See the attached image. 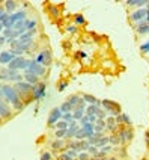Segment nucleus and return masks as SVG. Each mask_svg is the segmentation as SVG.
Masks as SVG:
<instances>
[{"instance_id": "f257e3e1", "label": "nucleus", "mask_w": 149, "mask_h": 160, "mask_svg": "<svg viewBox=\"0 0 149 160\" xmlns=\"http://www.w3.org/2000/svg\"><path fill=\"white\" fill-rule=\"evenodd\" d=\"M0 98L3 100V101H6L9 104H12V106L15 107V110H23L24 109V103H23V100L20 97V94L17 92V89L14 88V86H11V85H5V83H2L0 85Z\"/></svg>"}, {"instance_id": "f03ea898", "label": "nucleus", "mask_w": 149, "mask_h": 160, "mask_svg": "<svg viewBox=\"0 0 149 160\" xmlns=\"http://www.w3.org/2000/svg\"><path fill=\"white\" fill-rule=\"evenodd\" d=\"M101 107H103L110 116H118L122 113L121 106H119L118 103L112 101V100H101Z\"/></svg>"}, {"instance_id": "7ed1b4c3", "label": "nucleus", "mask_w": 149, "mask_h": 160, "mask_svg": "<svg viewBox=\"0 0 149 160\" xmlns=\"http://www.w3.org/2000/svg\"><path fill=\"white\" fill-rule=\"evenodd\" d=\"M29 63H30V61L24 59L23 56H15V58L12 59V62L8 65V70H12V71L24 70V71H26L27 68H29Z\"/></svg>"}, {"instance_id": "20e7f679", "label": "nucleus", "mask_w": 149, "mask_h": 160, "mask_svg": "<svg viewBox=\"0 0 149 160\" xmlns=\"http://www.w3.org/2000/svg\"><path fill=\"white\" fill-rule=\"evenodd\" d=\"M35 61L38 63H41L42 67H50L51 65V61H53V56H51V52L48 50V48H44V50H41L39 53L36 54Z\"/></svg>"}, {"instance_id": "39448f33", "label": "nucleus", "mask_w": 149, "mask_h": 160, "mask_svg": "<svg viewBox=\"0 0 149 160\" xmlns=\"http://www.w3.org/2000/svg\"><path fill=\"white\" fill-rule=\"evenodd\" d=\"M14 88L17 89V92L20 94V97H21V100H23V97H26L27 94H32V91H33V86L30 85V83H27V82H18V83H15V86ZM24 103V101H23Z\"/></svg>"}, {"instance_id": "423d86ee", "label": "nucleus", "mask_w": 149, "mask_h": 160, "mask_svg": "<svg viewBox=\"0 0 149 160\" xmlns=\"http://www.w3.org/2000/svg\"><path fill=\"white\" fill-rule=\"evenodd\" d=\"M26 71L33 72V74H36L38 77H44L45 72H47V68H45V67H42L41 63H38L36 61H30V63H29V68H27Z\"/></svg>"}, {"instance_id": "0eeeda50", "label": "nucleus", "mask_w": 149, "mask_h": 160, "mask_svg": "<svg viewBox=\"0 0 149 160\" xmlns=\"http://www.w3.org/2000/svg\"><path fill=\"white\" fill-rule=\"evenodd\" d=\"M62 110L59 109V107H54L51 112H50V115H48V121H47V124H48V127H54V124L56 122H59L62 119Z\"/></svg>"}, {"instance_id": "6e6552de", "label": "nucleus", "mask_w": 149, "mask_h": 160, "mask_svg": "<svg viewBox=\"0 0 149 160\" xmlns=\"http://www.w3.org/2000/svg\"><path fill=\"white\" fill-rule=\"evenodd\" d=\"M118 136H119L121 143H127L128 141H131L132 138H134V132H132L131 128H121Z\"/></svg>"}, {"instance_id": "1a4fd4ad", "label": "nucleus", "mask_w": 149, "mask_h": 160, "mask_svg": "<svg viewBox=\"0 0 149 160\" xmlns=\"http://www.w3.org/2000/svg\"><path fill=\"white\" fill-rule=\"evenodd\" d=\"M32 94H33V100H41V98L45 97V83H38L33 86V91H32Z\"/></svg>"}, {"instance_id": "9d476101", "label": "nucleus", "mask_w": 149, "mask_h": 160, "mask_svg": "<svg viewBox=\"0 0 149 160\" xmlns=\"http://www.w3.org/2000/svg\"><path fill=\"white\" fill-rule=\"evenodd\" d=\"M12 116V110H11V107L8 106V103L6 101H3L2 98H0V118L2 119H8Z\"/></svg>"}, {"instance_id": "9b49d317", "label": "nucleus", "mask_w": 149, "mask_h": 160, "mask_svg": "<svg viewBox=\"0 0 149 160\" xmlns=\"http://www.w3.org/2000/svg\"><path fill=\"white\" fill-rule=\"evenodd\" d=\"M146 15H148V9L140 8V9H137V11H134L131 14V20L136 21V23H142V21L146 18Z\"/></svg>"}, {"instance_id": "f8f14e48", "label": "nucleus", "mask_w": 149, "mask_h": 160, "mask_svg": "<svg viewBox=\"0 0 149 160\" xmlns=\"http://www.w3.org/2000/svg\"><path fill=\"white\" fill-rule=\"evenodd\" d=\"M62 151V152H66L68 148H66V143L63 142V139H56L54 142L51 143V151Z\"/></svg>"}, {"instance_id": "ddd939ff", "label": "nucleus", "mask_w": 149, "mask_h": 160, "mask_svg": "<svg viewBox=\"0 0 149 160\" xmlns=\"http://www.w3.org/2000/svg\"><path fill=\"white\" fill-rule=\"evenodd\" d=\"M23 77H24V82L30 83L32 86H35V85L39 83V77H38L36 74H33V72H30V71H26L24 74H23Z\"/></svg>"}, {"instance_id": "4468645a", "label": "nucleus", "mask_w": 149, "mask_h": 160, "mask_svg": "<svg viewBox=\"0 0 149 160\" xmlns=\"http://www.w3.org/2000/svg\"><path fill=\"white\" fill-rule=\"evenodd\" d=\"M14 58H15V56L11 53V50H9V52H0V63H2V65H9V63L12 62Z\"/></svg>"}, {"instance_id": "2eb2a0df", "label": "nucleus", "mask_w": 149, "mask_h": 160, "mask_svg": "<svg viewBox=\"0 0 149 160\" xmlns=\"http://www.w3.org/2000/svg\"><path fill=\"white\" fill-rule=\"evenodd\" d=\"M80 127L77 125V121H72V122H70V127H68V130H66V138L68 139H72L74 136H75V133H77V130H79Z\"/></svg>"}, {"instance_id": "dca6fc26", "label": "nucleus", "mask_w": 149, "mask_h": 160, "mask_svg": "<svg viewBox=\"0 0 149 160\" xmlns=\"http://www.w3.org/2000/svg\"><path fill=\"white\" fill-rule=\"evenodd\" d=\"M8 74H9V82H15V83H18V82H23V80H24L23 74H20L18 71H12V70H9Z\"/></svg>"}, {"instance_id": "f3484780", "label": "nucleus", "mask_w": 149, "mask_h": 160, "mask_svg": "<svg viewBox=\"0 0 149 160\" xmlns=\"http://www.w3.org/2000/svg\"><path fill=\"white\" fill-rule=\"evenodd\" d=\"M83 100L86 101V103H89V104H95L97 107H101V100H98V98H95L94 95H89V94H84L83 95Z\"/></svg>"}, {"instance_id": "a211bd4d", "label": "nucleus", "mask_w": 149, "mask_h": 160, "mask_svg": "<svg viewBox=\"0 0 149 160\" xmlns=\"http://www.w3.org/2000/svg\"><path fill=\"white\" fill-rule=\"evenodd\" d=\"M105 128H107V130H110V132H114V130L118 128V124H116L114 116H108V118L105 119Z\"/></svg>"}, {"instance_id": "6ab92c4d", "label": "nucleus", "mask_w": 149, "mask_h": 160, "mask_svg": "<svg viewBox=\"0 0 149 160\" xmlns=\"http://www.w3.org/2000/svg\"><path fill=\"white\" fill-rule=\"evenodd\" d=\"M17 6H18V3L14 2V0H6V2H5V9H6L8 14H14L15 9H17Z\"/></svg>"}, {"instance_id": "aec40b11", "label": "nucleus", "mask_w": 149, "mask_h": 160, "mask_svg": "<svg viewBox=\"0 0 149 160\" xmlns=\"http://www.w3.org/2000/svg\"><path fill=\"white\" fill-rule=\"evenodd\" d=\"M128 6H137V8H146L148 0H127L125 2Z\"/></svg>"}, {"instance_id": "412c9836", "label": "nucleus", "mask_w": 149, "mask_h": 160, "mask_svg": "<svg viewBox=\"0 0 149 160\" xmlns=\"http://www.w3.org/2000/svg\"><path fill=\"white\" fill-rule=\"evenodd\" d=\"M86 115V112H84V109H80V107H75L74 110H72V116H74V121H80L83 116Z\"/></svg>"}, {"instance_id": "4be33fe9", "label": "nucleus", "mask_w": 149, "mask_h": 160, "mask_svg": "<svg viewBox=\"0 0 149 160\" xmlns=\"http://www.w3.org/2000/svg\"><path fill=\"white\" fill-rule=\"evenodd\" d=\"M94 130H95V133H103L105 130V121L97 119V122L94 124Z\"/></svg>"}, {"instance_id": "5701e85b", "label": "nucleus", "mask_w": 149, "mask_h": 160, "mask_svg": "<svg viewBox=\"0 0 149 160\" xmlns=\"http://www.w3.org/2000/svg\"><path fill=\"white\" fill-rule=\"evenodd\" d=\"M81 127L84 128V132H86V136H88V139H89V138H92V136H94V133H95V130H94V124H92V122H86V124H83Z\"/></svg>"}, {"instance_id": "b1692460", "label": "nucleus", "mask_w": 149, "mask_h": 160, "mask_svg": "<svg viewBox=\"0 0 149 160\" xmlns=\"http://www.w3.org/2000/svg\"><path fill=\"white\" fill-rule=\"evenodd\" d=\"M136 29L140 35H146V33H149V23H139Z\"/></svg>"}, {"instance_id": "393cba45", "label": "nucleus", "mask_w": 149, "mask_h": 160, "mask_svg": "<svg viewBox=\"0 0 149 160\" xmlns=\"http://www.w3.org/2000/svg\"><path fill=\"white\" fill-rule=\"evenodd\" d=\"M95 115H97L98 119H103V121H105V119L108 118V113L105 112L103 107H97V112H95Z\"/></svg>"}, {"instance_id": "a878e982", "label": "nucleus", "mask_w": 149, "mask_h": 160, "mask_svg": "<svg viewBox=\"0 0 149 160\" xmlns=\"http://www.w3.org/2000/svg\"><path fill=\"white\" fill-rule=\"evenodd\" d=\"M75 141H84V139H88V136H86V132H84V128L83 127H80L79 130H77V133H75Z\"/></svg>"}, {"instance_id": "bb28decb", "label": "nucleus", "mask_w": 149, "mask_h": 160, "mask_svg": "<svg viewBox=\"0 0 149 160\" xmlns=\"http://www.w3.org/2000/svg\"><path fill=\"white\" fill-rule=\"evenodd\" d=\"M59 109H60L62 110V113H68V112H72V110H74V107L71 106L70 103H68V101H65V103H62L60 104V107H59Z\"/></svg>"}, {"instance_id": "cd10ccee", "label": "nucleus", "mask_w": 149, "mask_h": 160, "mask_svg": "<svg viewBox=\"0 0 149 160\" xmlns=\"http://www.w3.org/2000/svg\"><path fill=\"white\" fill-rule=\"evenodd\" d=\"M54 127H56V130H68V127H70V122H66V121L60 119L59 122H56V124H54Z\"/></svg>"}, {"instance_id": "c85d7f7f", "label": "nucleus", "mask_w": 149, "mask_h": 160, "mask_svg": "<svg viewBox=\"0 0 149 160\" xmlns=\"http://www.w3.org/2000/svg\"><path fill=\"white\" fill-rule=\"evenodd\" d=\"M80 100H81V98H80L79 95H71V97L68 98V103H70L71 106H72L74 109H75V107H77V104L80 103Z\"/></svg>"}, {"instance_id": "c756f323", "label": "nucleus", "mask_w": 149, "mask_h": 160, "mask_svg": "<svg viewBox=\"0 0 149 160\" xmlns=\"http://www.w3.org/2000/svg\"><path fill=\"white\" fill-rule=\"evenodd\" d=\"M107 143H108V138H107V136H103V138H101V139L95 143V147L99 150V148H103V147H104V145H107Z\"/></svg>"}, {"instance_id": "7c9ffc66", "label": "nucleus", "mask_w": 149, "mask_h": 160, "mask_svg": "<svg viewBox=\"0 0 149 160\" xmlns=\"http://www.w3.org/2000/svg\"><path fill=\"white\" fill-rule=\"evenodd\" d=\"M35 27H36L35 20H29V18H26V29L27 30H35Z\"/></svg>"}, {"instance_id": "2f4dec72", "label": "nucleus", "mask_w": 149, "mask_h": 160, "mask_svg": "<svg viewBox=\"0 0 149 160\" xmlns=\"http://www.w3.org/2000/svg\"><path fill=\"white\" fill-rule=\"evenodd\" d=\"M84 112H86V115H95V112H97V106H95V104H89V106L84 109Z\"/></svg>"}, {"instance_id": "473e14b6", "label": "nucleus", "mask_w": 149, "mask_h": 160, "mask_svg": "<svg viewBox=\"0 0 149 160\" xmlns=\"http://www.w3.org/2000/svg\"><path fill=\"white\" fill-rule=\"evenodd\" d=\"M98 151H99V150H98V148H97V147H95V145H89L88 152H89V154H90V156H94V157H97V156H98Z\"/></svg>"}, {"instance_id": "72a5a7b5", "label": "nucleus", "mask_w": 149, "mask_h": 160, "mask_svg": "<svg viewBox=\"0 0 149 160\" xmlns=\"http://www.w3.org/2000/svg\"><path fill=\"white\" fill-rule=\"evenodd\" d=\"M77 160H90V154L88 151H81V152H79Z\"/></svg>"}, {"instance_id": "f704fd0d", "label": "nucleus", "mask_w": 149, "mask_h": 160, "mask_svg": "<svg viewBox=\"0 0 149 160\" xmlns=\"http://www.w3.org/2000/svg\"><path fill=\"white\" fill-rule=\"evenodd\" d=\"M62 119L66 121V122H72L74 121V116H72V112H68V113H63L62 115Z\"/></svg>"}, {"instance_id": "c9c22d12", "label": "nucleus", "mask_w": 149, "mask_h": 160, "mask_svg": "<svg viewBox=\"0 0 149 160\" xmlns=\"http://www.w3.org/2000/svg\"><path fill=\"white\" fill-rule=\"evenodd\" d=\"M108 142L112 143V145H118V143H121V141H119V136H116V134H113V136H108Z\"/></svg>"}, {"instance_id": "e433bc0d", "label": "nucleus", "mask_w": 149, "mask_h": 160, "mask_svg": "<svg viewBox=\"0 0 149 160\" xmlns=\"http://www.w3.org/2000/svg\"><path fill=\"white\" fill-rule=\"evenodd\" d=\"M56 138H57V139L66 138V130H56Z\"/></svg>"}, {"instance_id": "4c0bfd02", "label": "nucleus", "mask_w": 149, "mask_h": 160, "mask_svg": "<svg viewBox=\"0 0 149 160\" xmlns=\"http://www.w3.org/2000/svg\"><path fill=\"white\" fill-rule=\"evenodd\" d=\"M8 71L9 70H2V71H0V80H9Z\"/></svg>"}, {"instance_id": "58836bf2", "label": "nucleus", "mask_w": 149, "mask_h": 160, "mask_svg": "<svg viewBox=\"0 0 149 160\" xmlns=\"http://www.w3.org/2000/svg\"><path fill=\"white\" fill-rule=\"evenodd\" d=\"M39 160H53V154L51 152H42V156H41Z\"/></svg>"}, {"instance_id": "ea45409f", "label": "nucleus", "mask_w": 149, "mask_h": 160, "mask_svg": "<svg viewBox=\"0 0 149 160\" xmlns=\"http://www.w3.org/2000/svg\"><path fill=\"white\" fill-rule=\"evenodd\" d=\"M57 160H74V159L70 157L66 152H60V154H59V157H57Z\"/></svg>"}, {"instance_id": "a19ab883", "label": "nucleus", "mask_w": 149, "mask_h": 160, "mask_svg": "<svg viewBox=\"0 0 149 160\" xmlns=\"http://www.w3.org/2000/svg\"><path fill=\"white\" fill-rule=\"evenodd\" d=\"M84 21H86V20H84V17H83V15H75V24H84Z\"/></svg>"}, {"instance_id": "79ce46f5", "label": "nucleus", "mask_w": 149, "mask_h": 160, "mask_svg": "<svg viewBox=\"0 0 149 160\" xmlns=\"http://www.w3.org/2000/svg\"><path fill=\"white\" fill-rule=\"evenodd\" d=\"M66 154H68L70 157H72V159H77V157H79V151H75V150H68Z\"/></svg>"}, {"instance_id": "37998d69", "label": "nucleus", "mask_w": 149, "mask_h": 160, "mask_svg": "<svg viewBox=\"0 0 149 160\" xmlns=\"http://www.w3.org/2000/svg\"><path fill=\"white\" fill-rule=\"evenodd\" d=\"M48 9H50V12H51L54 17H59V9L56 8V6H53V5H51V6H50Z\"/></svg>"}, {"instance_id": "c03bdc74", "label": "nucleus", "mask_w": 149, "mask_h": 160, "mask_svg": "<svg viewBox=\"0 0 149 160\" xmlns=\"http://www.w3.org/2000/svg\"><path fill=\"white\" fill-rule=\"evenodd\" d=\"M140 52H143V53H148V52H149V41H148V42H145V44H142Z\"/></svg>"}, {"instance_id": "a18cd8bd", "label": "nucleus", "mask_w": 149, "mask_h": 160, "mask_svg": "<svg viewBox=\"0 0 149 160\" xmlns=\"http://www.w3.org/2000/svg\"><path fill=\"white\" fill-rule=\"evenodd\" d=\"M77 107H80V109H84V107H86V101L81 98V100H80V103L77 104Z\"/></svg>"}, {"instance_id": "49530a36", "label": "nucleus", "mask_w": 149, "mask_h": 160, "mask_svg": "<svg viewBox=\"0 0 149 160\" xmlns=\"http://www.w3.org/2000/svg\"><path fill=\"white\" fill-rule=\"evenodd\" d=\"M80 122H81V125L83 124H86V122H89V115H84L81 119H80Z\"/></svg>"}, {"instance_id": "de8ad7c7", "label": "nucleus", "mask_w": 149, "mask_h": 160, "mask_svg": "<svg viewBox=\"0 0 149 160\" xmlns=\"http://www.w3.org/2000/svg\"><path fill=\"white\" fill-rule=\"evenodd\" d=\"M5 42H6V38L2 35V36H0V50L3 48V44H5Z\"/></svg>"}, {"instance_id": "09e8293b", "label": "nucleus", "mask_w": 149, "mask_h": 160, "mask_svg": "<svg viewBox=\"0 0 149 160\" xmlns=\"http://www.w3.org/2000/svg\"><path fill=\"white\" fill-rule=\"evenodd\" d=\"M66 86H68V83H66V82H62L60 85H59V91H63Z\"/></svg>"}, {"instance_id": "8fccbe9b", "label": "nucleus", "mask_w": 149, "mask_h": 160, "mask_svg": "<svg viewBox=\"0 0 149 160\" xmlns=\"http://www.w3.org/2000/svg\"><path fill=\"white\" fill-rule=\"evenodd\" d=\"M68 32H77V27L75 26H68V29H66Z\"/></svg>"}, {"instance_id": "3c124183", "label": "nucleus", "mask_w": 149, "mask_h": 160, "mask_svg": "<svg viewBox=\"0 0 149 160\" xmlns=\"http://www.w3.org/2000/svg\"><path fill=\"white\" fill-rule=\"evenodd\" d=\"M90 160H118V159H112V157L110 159H104V157H99V159H90Z\"/></svg>"}, {"instance_id": "603ef678", "label": "nucleus", "mask_w": 149, "mask_h": 160, "mask_svg": "<svg viewBox=\"0 0 149 160\" xmlns=\"http://www.w3.org/2000/svg\"><path fill=\"white\" fill-rule=\"evenodd\" d=\"M79 56H80V58H86V53H83V52H80V53H79Z\"/></svg>"}, {"instance_id": "864d4df0", "label": "nucleus", "mask_w": 149, "mask_h": 160, "mask_svg": "<svg viewBox=\"0 0 149 160\" xmlns=\"http://www.w3.org/2000/svg\"><path fill=\"white\" fill-rule=\"evenodd\" d=\"M2 30H5V27H3V24L0 23V32H2Z\"/></svg>"}]
</instances>
